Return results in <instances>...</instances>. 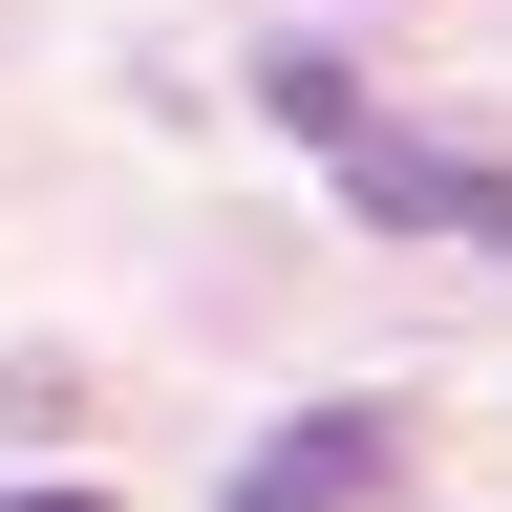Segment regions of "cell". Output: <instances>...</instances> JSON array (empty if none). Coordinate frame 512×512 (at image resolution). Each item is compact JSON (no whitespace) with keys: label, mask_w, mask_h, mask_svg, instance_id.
Segmentation results:
<instances>
[{"label":"cell","mask_w":512,"mask_h":512,"mask_svg":"<svg viewBox=\"0 0 512 512\" xmlns=\"http://www.w3.org/2000/svg\"><path fill=\"white\" fill-rule=\"evenodd\" d=\"M342 214H363V235L512 256V171H491V150H427V128H363V150H342Z\"/></svg>","instance_id":"6da1fadb"},{"label":"cell","mask_w":512,"mask_h":512,"mask_svg":"<svg viewBox=\"0 0 512 512\" xmlns=\"http://www.w3.org/2000/svg\"><path fill=\"white\" fill-rule=\"evenodd\" d=\"M256 107H278V128H299V150H320V171H342V150H363V128H384L342 43H278V64H256Z\"/></svg>","instance_id":"3957f363"},{"label":"cell","mask_w":512,"mask_h":512,"mask_svg":"<svg viewBox=\"0 0 512 512\" xmlns=\"http://www.w3.org/2000/svg\"><path fill=\"white\" fill-rule=\"evenodd\" d=\"M406 470V406H299L278 448H235V512H363Z\"/></svg>","instance_id":"7a4b0ae2"},{"label":"cell","mask_w":512,"mask_h":512,"mask_svg":"<svg viewBox=\"0 0 512 512\" xmlns=\"http://www.w3.org/2000/svg\"><path fill=\"white\" fill-rule=\"evenodd\" d=\"M0 512H107V491H0Z\"/></svg>","instance_id":"277c9868"}]
</instances>
